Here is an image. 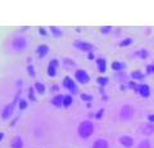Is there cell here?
Masks as SVG:
<instances>
[{
  "mask_svg": "<svg viewBox=\"0 0 154 148\" xmlns=\"http://www.w3.org/2000/svg\"><path fill=\"white\" fill-rule=\"evenodd\" d=\"M27 107H28L27 99H25V98H21V99H19V102H18V109H19V111H25Z\"/></svg>",
  "mask_w": 154,
  "mask_h": 148,
  "instance_id": "cell-20",
  "label": "cell"
},
{
  "mask_svg": "<svg viewBox=\"0 0 154 148\" xmlns=\"http://www.w3.org/2000/svg\"><path fill=\"white\" fill-rule=\"evenodd\" d=\"M73 48H76V49H79L81 52H85V53H93L94 50V45L90 44V43H86V41H82V40H76L73 41Z\"/></svg>",
  "mask_w": 154,
  "mask_h": 148,
  "instance_id": "cell-5",
  "label": "cell"
},
{
  "mask_svg": "<svg viewBox=\"0 0 154 148\" xmlns=\"http://www.w3.org/2000/svg\"><path fill=\"white\" fill-rule=\"evenodd\" d=\"M118 142H119V144H121L122 147L125 148H131L134 146V139H132V137H130V135H119L118 137Z\"/></svg>",
  "mask_w": 154,
  "mask_h": 148,
  "instance_id": "cell-10",
  "label": "cell"
},
{
  "mask_svg": "<svg viewBox=\"0 0 154 148\" xmlns=\"http://www.w3.org/2000/svg\"><path fill=\"white\" fill-rule=\"evenodd\" d=\"M4 138H5V133H4V131H0V142H3Z\"/></svg>",
  "mask_w": 154,
  "mask_h": 148,
  "instance_id": "cell-34",
  "label": "cell"
},
{
  "mask_svg": "<svg viewBox=\"0 0 154 148\" xmlns=\"http://www.w3.org/2000/svg\"><path fill=\"white\" fill-rule=\"evenodd\" d=\"M17 104H18V103L14 101V99H13L11 103L5 104V107H4V109L2 111V118H3V120H8V118L12 117V115L14 113V109H16Z\"/></svg>",
  "mask_w": 154,
  "mask_h": 148,
  "instance_id": "cell-7",
  "label": "cell"
},
{
  "mask_svg": "<svg viewBox=\"0 0 154 148\" xmlns=\"http://www.w3.org/2000/svg\"><path fill=\"white\" fill-rule=\"evenodd\" d=\"M73 103V98H72L71 94H66L64 95V99H63V107L64 108H69Z\"/></svg>",
  "mask_w": 154,
  "mask_h": 148,
  "instance_id": "cell-19",
  "label": "cell"
},
{
  "mask_svg": "<svg viewBox=\"0 0 154 148\" xmlns=\"http://www.w3.org/2000/svg\"><path fill=\"white\" fill-rule=\"evenodd\" d=\"M28 98H30L31 101H36V99L33 98V88H30V90H28Z\"/></svg>",
  "mask_w": 154,
  "mask_h": 148,
  "instance_id": "cell-30",
  "label": "cell"
},
{
  "mask_svg": "<svg viewBox=\"0 0 154 148\" xmlns=\"http://www.w3.org/2000/svg\"><path fill=\"white\" fill-rule=\"evenodd\" d=\"M103 112H104V109L102 108V109H100V112H99V113H96V115H95V117H96V118H100V117H102V115H103Z\"/></svg>",
  "mask_w": 154,
  "mask_h": 148,
  "instance_id": "cell-33",
  "label": "cell"
},
{
  "mask_svg": "<svg viewBox=\"0 0 154 148\" xmlns=\"http://www.w3.org/2000/svg\"><path fill=\"white\" fill-rule=\"evenodd\" d=\"M119 117H121L123 121L132 120V117H134V107L131 106V104H123V106L119 108Z\"/></svg>",
  "mask_w": 154,
  "mask_h": 148,
  "instance_id": "cell-4",
  "label": "cell"
},
{
  "mask_svg": "<svg viewBox=\"0 0 154 148\" xmlns=\"http://www.w3.org/2000/svg\"><path fill=\"white\" fill-rule=\"evenodd\" d=\"M51 92H58V90H59V87H58V85H51Z\"/></svg>",
  "mask_w": 154,
  "mask_h": 148,
  "instance_id": "cell-32",
  "label": "cell"
},
{
  "mask_svg": "<svg viewBox=\"0 0 154 148\" xmlns=\"http://www.w3.org/2000/svg\"><path fill=\"white\" fill-rule=\"evenodd\" d=\"M12 148H23V139L21 135H14L11 142Z\"/></svg>",
  "mask_w": 154,
  "mask_h": 148,
  "instance_id": "cell-15",
  "label": "cell"
},
{
  "mask_svg": "<svg viewBox=\"0 0 154 148\" xmlns=\"http://www.w3.org/2000/svg\"><path fill=\"white\" fill-rule=\"evenodd\" d=\"M26 70H27V72H28V75H30L31 76V77H35V67H33V65H28L27 66V67H26Z\"/></svg>",
  "mask_w": 154,
  "mask_h": 148,
  "instance_id": "cell-24",
  "label": "cell"
},
{
  "mask_svg": "<svg viewBox=\"0 0 154 148\" xmlns=\"http://www.w3.org/2000/svg\"><path fill=\"white\" fill-rule=\"evenodd\" d=\"M100 32H102V34H109V32H110V27L108 26H104V27H102V28H100Z\"/></svg>",
  "mask_w": 154,
  "mask_h": 148,
  "instance_id": "cell-29",
  "label": "cell"
},
{
  "mask_svg": "<svg viewBox=\"0 0 154 148\" xmlns=\"http://www.w3.org/2000/svg\"><path fill=\"white\" fill-rule=\"evenodd\" d=\"M88 55H89V59H90V61H93V59H94V55H93V53H89Z\"/></svg>",
  "mask_w": 154,
  "mask_h": 148,
  "instance_id": "cell-35",
  "label": "cell"
},
{
  "mask_svg": "<svg viewBox=\"0 0 154 148\" xmlns=\"http://www.w3.org/2000/svg\"><path fill=\"white\" fill-rule=\"evenodd\" d=\"M91 148H109V143L107 139H104V138H98V139L94 140Z\"/></svg>",
  "mask_w": 154,
  "mask_h": 148,
  "instance_id": "cell-13",
  "label": "cell"
},
{
  "mask_svg": "<svg viewBox=\"0 0 154 148\" xmlns=\"http://www.w3.org/2000/svg\"><path fill=\"white\" fill-rule=\"evenodd\" d=\"M63 99H64V95L58 93L57 95H54V97H53L51 104H53L54 107H57V108H60V107H63Z\"/></svg>",
  "mask_w": 154,
  "mask_h": 148,
  "instance_id": "cell-12",
  "label": "cell"
},
{
  "mask_svg": "<svg viewBox=\"0 0 154 148\" xmlns=\"http://www.w3.org/2000/svg\"><path fill=\"white\" fill-rule=\"evenodd\" d=\"M49 52H50L49 45H46V44H40V45L36 48L35 53H36V55H37L40 59H44L45 57L49 54Z\"/></svg>",
  "mask_w": 154,
  "mask_h": 148,
  "instance_id": "cell-9",
  "label": "cell"
},
{
  "mask_svg": "<svg viewBox=\"0 0 154 148\" xmlns=\"http://www.w3.org/2000/svg\"><path fill=\"white\" fill-rule=\"evenodd\" d=\"M33 88H35L36 90H35V92H37L38 94H40V95H44L45 94V90H46V87H45V85L44 84H42L41 83V81H36V83L35 84H33Z\"/></svg>",
  "mask_w": 154,
  "mask_h": 148,
  "instance_id": "cell-17",
  "label": "cell"
},
{
  "mask_svg": "<svg viewBox=\"0 0 154 148\" xmlns=\"http://www.w3.org/2000/svg\"><path fill=\"white\" fill-rule=\"evenodd\" d=\"M75 79L77 80V83H79V84L86 85V84H89V81H90V76H89V74L86 72L85 70L80 68V70H77L75 72Z\"/></svg>",
  "mask_w": 154,
  "mask_h": 148,
  "instance_id": "cell-8",
  "label": "cell"
},
{
  "mask_svg": "<svg viewBox=\"0 0 154 148\" xmlns=\"http://www.w3.org/2000/svg\"><path fill=\"white\" fill-rule=\"evenodd\" d=\"M131 76H132L134 79H136V80H139V79L141 80L144 77V75L140 72V71H134V72H131Z\"/></svg>",
  "mask_w": 154,
  "mask_h": 148,
  "instance_id": "cell-28",
  "label": "cell"
},
{
  "mask_svg": "<svg viewBox=\"0 0 154 148\" xmlns=\"http://www.w3.org/2000/svg\"><path fill=\"white\" fill-rule=\"evenodd\" d=\"M132 37H126L125 40H122L121 43H119V46L121 48H123V46H127V45H131L132 44Z\"/></svg>",
  "mask_w": 154,
  "mask_h": 148,
  "instance_id": "cell-22",
  "label": "cell"
},
{
  "mask_svg": "<svg viewBox=\"0 0 154 148\" xmlns=\"http://www.w3.org/2000/svg\"><path fill=\"white\" fill-rule=\"evenodd\" d=\"M96 68H98L99 72L104 74L107 71V61L104 58H96Z\"/></svg>",
  "mask_w": 154,
  "mask_h": 148,
  "instance_id": "cell-16",
  "label": "cell"
},
{
  "mask_svg": "<svg viewBox=\"0 0 154 148\" xmlns=\"http://www.w3.org/2000/svg\"><path fill=\"white\" fill-rule=\"evenodd\" d=\"M136 90L139 92V94H140L141 97H144V98H148L149 95H150V88H149V85H146V84L137 85Z\"/></svg>",
  "mask_w": 154,
  "mask_h": 148,
  "instance_id": "cell-11",
  "label": "cell"
},
{
  "mask_svg": "<svg viewBox=\"0 0 154 148\" xmlns=\"http://www.w3.org/2000/svg\"><path fill=\"white\" fill-rule=\"evenodd\" d=\"M11 48L13 52H17V53H21V52L26 50L28 48V37L23 35H17L14 39H12Z\"/></svg>",
  "mask_w": 154,
  "mask_h": 148,
  "instance_id": "cell-1",
  "label": "cell"
},
{
  "mask_svg": "<svg viewBox=\"0 0 154 148\" xmlns=\"http://www.w3.org/2000/svg\"><path fill=\"white\" fill-rule=\"evenodd\" d=\"M94 133V124L91 121H81L79 128H77V134L82 139H89Z\"/></svg>",
  "mask_w": 154,
  "mask_h": 148,
  "instance_id": "cell-2",
  "label": "cell"
},
{
  "mask_svg": "<svg viewBox=\"0 0 154 148\" xmlns=\"http://www.w3.org/2000/svg\"><path fill=\"white\" fill-rule=\"evenodd\" d=\"M81 99H82L84 102H91L93 101V95L88 94V93H82L81 94Z\"/></svg>",
  "mask_w": 154,
  "mask_h": 148,
  "instance_id": "cell-26",
  "label": "cell"
},
{
  "mask_svg": "<svg viewBox=\"0 0 154 148\" xmlns=\"http://www.w3.org/2000/svg\"><path fill=\"white\" fill-rule=\"evenodd\" d=\"M96 83H98L100 87H105V85H108L109 80L107 77H98V79H96Z\"/></svg>",
  "mask_w": 154,
  "mask_h": 148,
  "instance_id": "cell-23",
  "label": "cell"
},
{
  "mask_svg": "<svg viewBox=\"0 0 154 148\" xmlns=\"http://www.w3.org/2000/svg\"><path fill=\"white\" fill-rule=\"evenodd\" d=\"M152 72H154V65L152 66Z\"/></svg>",
  "mask_w": 154,
  "mask_h": 148,
  "instance_id": "cell-36",
  "label": "cell"
},
{
  "mask_svg": "<svg viewBox=\"0 0 154 148\" xmlns=\"http://www.w3.org/2000/svg\"><path fill=\"white\" fill-rule=\"evenodd\" d=\"M139 130H140L143 134L150 135V134H153V133H154V125H153V124H149V122L143 124V125L139 128Z\"/></svg>",
  "mask_w": 154,
  "mask_h": 148,
  "instance_id": "cell-14",
  "label": "cell"
},
{
  "mask_svg": "<svg viewBox=\"0 0 154 148\" xmlns=\"http://www.w3.org/2000/svg\"><path fill=\"white\" fill-rule=\"evenodd\" d=\"M59 68H60V62L58 58H51L48 63V68H46V72L49 77H57L58 72H59Z\"/></svg>",
  "mask_w": 154,
  "mask_h": 148,
  "instance_id": "cell-3",
  "label": "cell"
},
{
  "mask_svg": "<svg viewBox=\"0 0 154 148\" xmlns=\"http://www.w3.org/2000/svg\"><path fill=\"white\" fill-rule=\"evenodd\" d=\"M146 118H148V121H149V122H154V113L148 115V116H146Z\"/></svg>",
  "mask_w": 154,
  "mask_h": 148,
  "instance_id": "cell-31",
  "label": "cell"
},
{
  "mask_svg": "<svg viewBox=\"0 0 154 148\" xmlns=\"http://www.w3.org/2000/svg\"><path fill=\"white\" fill-rule=\"evenodd\" d=\"M136 148H152V147H150V143H149V140H141Z\"/></svg>",
  "mask_w": 154,
  "mask_h": 148,
  "instance_id": "cell-27",
  "label": "cell"
},
{
  "mask_svg": "<svg viewBox=\"0 0 154 148\" xmlns=\"http://www.w3.org/2000/svg\"><path fill=\"white\" fill-rule=\"evenodd\" d=\"M62 84H63V87H64L67 90H69L71 94H76L77 92H79V87H77L76 81L72 80L69 76H64L63 81H62Z\"/></svg>",
  "mask_w": 154,
  "mask_h": 148,
  "instance_id": "cell-6",
  "label": "cell"
},
{
  "mask_svg": "<svg viewBox=\"0 0 154 148\" xmlns=\"http://www.w3.org/2000/svg\"><path fill=\"white\" fill-rule=\"evenodd\" d=\"M123 68H125V65L122 62H113L112 63V70L116 71V72H117V71H122Z\"/></svg>",
  "mask_w": 154,
  "mask_h": 148,
  "instance_id": "cell-21",
  "label": "cell"
},
{
  "mask_svg": "<svg viewBox=\"0 0 154 148\" xmlns=\"http://www.w3.org/2000/svg\"><path fill=\"white\" fill-rule=\"evenodd\" d=\"M136 55L139 57V58H141V59H145L146 57H148V52L145 49H141V50H137L136 52Z\"/></svg>",
  "mask_w": 154,
  "mask_h": 148,
  "instance_id": "cell-25",
  "label": "cell"
},
{
  "mask_svg": "<svg viewBox=\"0 0 154 148\" xmlns=\"http://www.w3.org/2000/svg\"><path fill=\"white\" fill-rule=\"evenodd\" d=\"M49 30H50V32L53 34V36L54 37H57V39H59V37H62L63 36V31L60 30V27H49Z\"/></svg>",
  "mask_w": 154,
  "mask_h": 148,
  "instance_id": "cell-18",
  "label": "cell"
}]
</instances>
